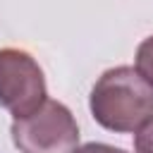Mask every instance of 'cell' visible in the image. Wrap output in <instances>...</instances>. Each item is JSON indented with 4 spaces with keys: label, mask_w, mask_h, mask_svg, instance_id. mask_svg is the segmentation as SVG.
<instances>
[{
    "label": "cell",
    "mask_w": 153,
    "mask_h": 153,
    "mask_svg": "<svg viewBox=\"0 0 153 153\" xmlns=\"http://www.w3.org/2000/svg\"><path fill=\"white\" fill-rule=\"evenodd\" d=\"M136 69L153 86V36H148L146 41L139 43V48H136Z\"/></svg>",
    "instance_id": "cell-4"
},
{
    "label": "cell",
    "mask_w": 153,
    "mask_h": 153,
    "mask_svg": "<svg viewBox=\"0 0 153 153\" xmlns=\"http://www.w3.org/2000/svg\"><path fill=\"white\" fill-rule=\"evenodd\" d=\"M88 105L100 127L117 134L136 131L153 117V86L134 67H112L96 81Z\"/></svg>",
    "instance_id": "cell-1"
},
{
    "label": "cell",
    "mask_w": 153,
    "mask_h": 153,
    "mask_svg": "<svg viewBox=\"0 0 153 153\" xmlns=\"http://www.w3.org/2000/svg\"><path fill=\"white\" fill-rule=\"evenodd\" d=\"M45 103V79L38 62L19 48H0V105L14 117Z\"/></svg>",
    "instance_id": "cell-3"
},
{
    "label": "cell",
    "mask_w": 153,
    "mask_h": 153,
    "mask_svg": "<svg viewBox=\"0 0 153 153\" xmlns=\"http://www.w3.org/2000/svg\"><path fill=\"white\" fill-rule=\"evenodd\" d=\"M134 151L136 153H153V117H148L134 136Z\"/></svg>",
    "instance_id": "cell-5"
},
{
    "label": "cell",
    "mask_w": 153,
    "mask_h": 153,
    "mask_svg": "<svg viewBox=\"0 0 153 153\" xmlns=\"http://www.w3.org/2000/svg\"><path fill=\"white\" fill-rule=\"evenodd\" d=\"M74 153H127L124 148H115V146H108V143H84V146H76Z\"/></svg>",
    "instance_id": "cell-6"
},
{
    "label": "cell",
    "mask_w": 153,
    "mask_h": 153,
    "mask_svg": "<svg viewBox=\"0 0 153 153\" xmlns=\"http://www.w3.org/2000/svg\"><path fill=\"white\" fill-rule=\"evenodd\" d=\"M12 141L19 153H74L79 143V127L57 100H48L31 115L14 117Z\"/></svg>",
    "instance_id": "cell-2"
}]
</instances>
